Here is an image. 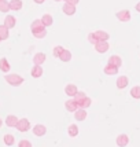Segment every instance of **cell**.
<instances>
[{
	"label": "cell",
	"instance_id": "cell-1",
	"mask_svg": "<svg viewBox=\"0 0 140 147\" xmlns=\"http://www.w3.org/2000/svg\"><path fill=\"white\" fill-rule=\"evenodd\" d=\"M4 80H6L7 84L13 85V87H19L21 84H24L25 78L19 74H15V73H10V74H6L4 76Z\"/></svg>",
	"mask_w": 140,
	"mask_h": 147
},
{
	"label": "cell",
	"instance_id": "cell-2",
	"mask_svg": "<svg viewBox=\"0 0 140 147\" xmlns=\"http://www.w3.org/2000/svg\"><path fill=\"white\" fill-rule=\"evenodd\" d=\"M15 129L19 131V132H28L29 129H30V122L28 118H21L18 120L17 122V125H15Z\"/></svg>",
	"mask_w": 140,
	"mask_h": 147
},
{
	"label": "cell",
	"instance_id": "cell-3",
	"mask_svg": "<svg viewBox=\"0 0 140 147\" xmlns=\"http://www.w3.org/2000/svg\"><path fill=\"white\" fill-rule=\"evenodd\" d=\"M45 59H47V55L44 52H37L33 57V63H34V66H41L45 62Z\"/></svg>",
	"mask_w": 140,
	"mask_h": 147
},
{
	"label": "cell",
	"instance_id": "cell-4",
	"mask_svg": "<svg viewBox=\"0 0 140 147\" xmlns=\"http://www.w3.org/2000/svg\"><path fill=\"white\" fill-rule=\"evenodd\" d=\"M65 109L67 110V111H70V113H76L80 107H78V105L74 102V99H69V100L65 102Z\"/></svg>",
	"mask_w": 140,
	"mask_h": 147
},
{
	"label": "cell",
	"instance_id": "cell-5",
	"mask_svg": "<svg viewBox=\"0 0 140 147\" xmlns=\"http://www.w3.org/2000/svg\"><path fill=\"white\" fill-rule=\"evenodd\" d=\"M108 48H110V45H108L107 41H98L95 44V50L99 54H104V52L108 51Z\"/></svg>",
	"mask_w": 140,
	"mask_h": 147
},
{
	"label": "cell",
	"instance_id": "cell-6",
	"mask_svg": "<svg viewBox=\"0 0 140 147\" xmlns=\"http://www.w3.org/2000/svg\"><path fill=\"white\" fill-rule=\"evenodd\" d=\"M33 134L36 135V136H44L47 134V127L43 125V124H36L33 127Z\"/></svg>",
	"mask_w": 140,
	"mask_h": 147
},
{
	"label": "cell",
	"instance_id": "cell-7",
	"mask_svg": "<svg viewBox=\"0 0 140 147\" xmlns=\"http://www.w3.org/2000/svg\"><path fill=\"white\" fill-rule=\"evenodd\" d=\"M115 143H117V146H120V147L128 146V143H129V138H128V135H125V134L118 135V136H117V139H115Z\"/></svg>",
	"mask_w": 140,
	"mask_h": 147
},
{
	"label": "cell",
	"instance_id": "cell-8",
	"mask_svg": "<svg viewBox=\"0 0 140 147\" xmlns=\"http://www.w3.org/2000/svg\"><path fill=\"white\" fill-rule=\"evenodd\" d=\"M62 10H63V13L66 14V15H74V14H76L77 7L71 6L69 1L66 0V1H65V4H63V7H62Z\"/></svg>",
	"mask_w": 140,
	"mask_h": 147
},
{
	"label": "cell",
	"instance_id": "cell-9",
	"mask_svg": "<svg viewBox=\"0 0 140 147\" xmlns=\"http://www.w3.org/2000/svg\"><path fill=\"white\" fill-rule=\"evenodd\" d=\"M18 117L14 114H8L6 117V125L8 128H15V125H17V122H18Z\"/></svg>",
	"mask_w": 140,
	"mask_h": 147
},
{
	"label": "cell",
	"instance_id": "cell-10",
	"mask_svg": "<svg viewBox=\"0 0 140 147\" xmlns=\"http://www.w3.org/2000/svg\"><path fill=\"white\" fill-rule=\"evenodd\" d=\"M115 17L120 19L121 22H128L131 19V13L128 10H121V11H118V13L115 14Z\"/></svg>",
	"mask_w": 140,
	"mask_h": 147
},
{
	"label": "cell",
	"instance_id": "cell-11",
	"mask_svg": "<svg viewBox=\"0 0 140 147\" xmlns=\"http://www.w3.org/2000/svg\"><path fill=\"white\" fill-rule=\"evenodd\" d=\"M15 24H17L15 17H13V15H7L6 18H4V24H3V26H6L7 29L10 30V29H13L14 26H15Z\"/></svg>",
	"mask_w": 140,
	"mask_h": 147
},
{
	"label": "cell",
	"instance_id": "cell-12",
	"mask_svg": "<svg viewBox=\"0 0 140 147\" xmlns=\"http://www.w3.org/2000/svg\"><path fill=\"white\" fill-rule=\"evenodd\" d=\"M128 84H129V80H128L127 76H120L118 78H117V88H118V90L127 88Z\"/></svg>",
	"mask_w": 140,
	"mask_h": 147
},
{
	"label": "cell",
	"instance_id": "cell-13",
	"mask_svg": "<svg viewBox=\"0 0 140 147\" xmlns=\"http://www.w3.org/2000/svg\"><path fill=\"white\" fill-rule=\"evenodd\" d=\"M107 65H111V66H114V67H120L122 65V59L118 55H111V57L108 58V63Z\"/></svg>",
	"mask_w": 140,
	"mask_h": 147
},
{
	"label": "cell",
	"instance_id": "cell-14",
	"mask_svg": "<svg viewBox=\"0 0 140 147\" xmlns=\"http://www.w3.org/2000/svg\"><path fill=\"white\" fill-rule=\"evenodd\" d=\"M65 92H66V95L67 96L74 98V95L78 92V90H77V87L74 85V84H67V85L65 87Z\"/></svg>",
	"mask_w": 140,
	"mask_h": 147
},
{
	"label": "cell",
	"instance_id": "cell-15",
	"mask_svg": "<svg viewBox=\"0 0 140 147\" xmlns=\"http://www.w3.org/2000/svg\"><path fill=\"white\" fill-rule=\"evenodd\" d=\"M10 69H11V66H10V62L7 61V58H0V70L3 73H8Z\"/></svg>",
	"mask_w": 140,
	"mask_h": 147
},
{
	"label": "cell",
	"instance_id": "cell-16",
	"mask_svg": "<svg viewBox=\"0 0 140 147\" xmlns=\"http://www.w3.org/2000/svg\"><path fill=\"white\" fill-rule=\"evenodd\" d=\"M40 21H41V24H43L44 28L51 26L52 24H54V18H52V15H50V14H44V15L40 18Z\"/></svg>",
	"mask_w": 140,
	"mask_h": 147
},
{
	"label": "cell",
	"instance_id": "cell-17",
	"mask_svg": "<svg viewBox=\"0 0 140 147\" xmlns=\"http://www.w3.org/2000/svg\"><path fill=\"white\" fill-rule=\"evenodd\" d=\"M94 34H95V37H96L98 41H107L108 37H110V36H108V33L104 32V30H96Z\"/></svg>",
	"mask_w": 140,
	"mask_h": 147
},
{
	"label": "cell",
	"instance_id": "cell-18",
	"mask_svg": "<svg viewBox=\"0 0 140 147\" xmlns=\"http://www.w3.org/2000/svg\"><path fill=\"white\" fill-rule=\"evenodd\" d=\"M85 98H87V94H85V92H83V91H78L76 95H74V98H73V99H74V102H76L77 105H78V107H80V106H81V103L85 100Z\"/></svg>",
	"mask_w": 140,
	"mask_h": 147
},
{
	"label": "cell",
	"instance_id": "cell-19",
	"mask_svg": "<svg viewBox=\"0 0 140 147\" xmlns=\"http://www.w3.org/2000/svg\"><path fill=\"white\" fill-rule=\"evenodd\" d=\"M8 4H10V10H13V11H18L24 6L21 0H11V1H8Z\"/></svg>",
	"mask_w": 140,
	"mask_h": 147
},
{
	"label": "cell",
	"instance_id": "cell-20",
	"mask_svg": "<svg viewBox=\"0 0 140 147\" xmlns=\"http://www.w3.org/2000/svg\"><path fill=\"white\" fill-rule=\"evenodd\" d=\"M43 67L41 66H33L32 70H30V74H32V77H34V78H38V77L43 76Z\"/></svg>",
	"mask_w": 140,
	"mask_h": 147
},
{
	"label": "cell",
	"instance_id": "cell-21",
	"mask_svg": "<svg viewBox=\"0 0 140 147\" xmlns=\"http://www.w3.org/2000/svg\"><path fill=\"white\" fill-rule=\"evenodd\" d=\"M74 118L77 121H84L87 118V110H83V109H78L74 113Z\"/></svg>",
	"mask_w": 140,
	"mask_h": 147
},
{
	"label": "cell",
	"instance_id": "cell-22",
	"mask_svg": "<svg viewBox=\"0 0 140 147\" xmlns=\"http://www.w3.org/2000/svg\"><path fill=\"white\" fill-rule=\"evenodd\" d=\"M103 71H104L107 76H114V74L118 73V69L114 67V66H111V65H106V66H104V69H103Z\"/></svg>",
	"mask_w": 140,
	"mask_h": 147
},
{
	"label": "cell",
	"instance_id": "cell-23",
	"mask_svg": "<svg viewBox=\"0 0 140 147\" xmlns=\"http://www.w3.org/2000/svg\"><path fill=\"white\" fill-rule=\"evenodd\" d=\"M67 134L71 138H76L77 135H78V127H77L76 124H70L69 128H67Z\"/></svg>",
	"mask_w": 140,
	"mask_h": 147
},
{
	"label": "cell",
	"instance_id": "cell-24",
	"mask_svg": "<svg viewBox=\"0 0 140 147\" xmlns=\"http://www.w3.org/2000/svg\"><path fill=\"white\" fill-rule=\"evenodd\" d=\"M59 59L62 61V62H70V59H71V52L69 50H63L62 54L59 55Z\"/></svg>",
	"mask_w": 140,
	"mask_h": 147
},
{
	"label": "cell",
	"instance_id": "cell-25",
	"mask_svg": "<svg viewBox=\"0 0 140 147\" xmlns=\"http://www.w3.org/2000/svg\"><path fill=\"white\" fill-rule=\"evenodd\" d=\"M33 36L36 38H44L45 36H47V29L45 28H43V29H37V30H32Z\"/></svg>",
	"mask_w": 140,
	"mask_h": 147
},
{
	"label": "cell",
	"instance_id": "cell-26",
	"mask_svg": "<svg viewBox=\"0 0 140 147\" xmlns=\"http://www.w3.org/2000/svg\"><path fill=\"white\" fill-rule=\"evenodd\" d=\"M8 34H10V30L7 29L6 26L0 25V38H1V41H3V40H7V38H8Z\"/></svg>",
	"mask_w": 140,
	"mask_h": 147
},
{
	"label": "cell",
	"instance_id": "cell-27",
	"mask_svg": "<svg viewBox=\"0 0 140 147\" xmlns=\"http://www.w3.org/2000/svg\"><path fill=\"white\" fill-rule=\"evenodd\" d=\"M4 143H6V146H13L14 143H15V138H14V135H11V134L4 135Z\"/></svg>",
	"mask_w": 140,
	"mask_h": 147
},
{
	"label": "cell",
	"instance_id": "cell-28",
	"mask_svg": "<svg viewBox=\"0 0 140 147\" xmlns=\"http://www.w3.org/2000/svg\"><path fill=\"white\" fill-rule=\"evenodd\" d=\"M0 11L1 13H8L10 11V4L7 0H0Z\"/></svg>",
	"mask_w": 140,
	"mask_h": 147
},
{
	"label": "cell",
	"instance_id": "cell-29",
	"mask_svg": "<svg viewBox=\"0 0 140 147\" xmlns=\"http://www.w3.org/2000/svg\"><path fill=\"white\" fill-rule=\"evenodd\" d=\"M43 28H44V26H43L40 19H34L32 22V25H30V29H32V30H37V29H43Z\"/></svg>",
	"mask_w": 140,
	"mask_h": 147
},
{
	"label": "cell",
	"instance_id": "cell-30",
	"mask_svg": "<svg viewBox=\"0 0 140 147\" xmlns=\"http://www.w3.org/2000/svg\"><path fill=\"white\" fill-rule=\"evenodd\" d=\"M131 96L135 98V99H140V87L139 85H136V87H133V88L131 90Z\"/></svg>",
	"mask_w": 140,
	"mask_h": 147
},
{
	"label": "cell",
	"instance_id": "cell-31",
	"mask_svg": "<svg viewBox=\"0 0 140 147\" xmlns=\"http://www.w3.org/2000/svg\"><path fill=\"white\" fill-rule=\"evenodd\" d=\"M63 50L65 48L62 47V45H57V47H54V50H52V55H54V58H59V55L62 54Z\"/></svg>",
	"mask_w": 140,
	"mask_h": 147
},
{
	"label": "cell",
	"instance_id": "cell-32",
	"mask_svg": "<svg viewBox=\"0 0 140 147\" xmlns=\"http://www.w3.org/2000/svg\"><path fill=\"white\" fill-rule=\"evenodd\" d=\"M91 105H92V100H91V98H88V96H87V98H85V100H84L83 103H81V106H80V109H83V110H87L89 107V106H91Z\"/></svg>",
	"mask_w": 140,
	"mask_h": 147
},
{
	"label": "cell",
	"instance_id": "cell-33",
	"mask_svg": "<svg viewBox=\"0 0 140 147\" xmlns=\"http://www.w3.org/2000/svg\"><path fill=\"white\" fill-rule=\"evenodd\" d=\"M18 147H32V143L26 139H22V140L18 143Z\"/></svg>",
	"mask_w": 140,
	"mask_h": 147
},
{
	"label": "cell",
	"instance_id": "cell-34",
	"mask_svg": "<svg viewBox=\"0 0 140 147\" xmlns=\"http://www.w3.org/2000/svg\"><path fill=\"white\" fill-rule=\"evenodd\" d=\"M88 41L91 43V44H94V45L98 43V40H96V37H95V34H94V33H89L88 34Z\"/></svg>",
	"mask_w": 140,
	"mask_h": 147
},
{
	"label": "cell",
	"instance_id": "cell-35",
	"mask_svg": "<svg viewBox=\"0 0 140 147\" xmlns=\"http://www.w3.org/2000/svg\"><path fill=\"white\" fill-rule=\"evenodd\" d=\"M71 6H74V7H77V4H78V0H67Z\"/></svg>",
	"mask_w": 140,
	"mask_h": 147
},
{
	"label": "cell",
	"instance_id": "cell-36",
	"mask_svg": "<svg viewBox=\"0 0 140 147\" xmlns=\"http://www.w3.org/2000/svg\"><path fill=\"white\" fill-rule=\"evenodd\" d=\"M136 11H139V13H140V1L136 4Z\"/></svg>",
	"mask_w": 140,
	"mask_h": 147
},
{
	"label": "cell",
	"instance_id": "cell-37",
	"mask_svg": "<svg viewBox=\"0 0 140 147\" xmlns=\"http://www.w3.org/2000/svg\"><path fill=\"white\" fill-rule=\"evenodd\" d=\"M1 125H3V121H1V118H0V128H1Z\"/></svg>",
	"mask_w": 140,
	"mask_h": 147
},
{
	"label": "cell",
	"instance_id": "cell-38",
	"mask_svg": "<svg viewBox=\"0 0 140 147\" xmlns=\"http://www.w3.org/2000/svg\"><path fill=\"white\" fill-rule=\"evenodd\" d=\"M0 43H1V38H0Z\"/></svg>",
	"mask_w": 140,
	"mask_h": 147
}]
</instances>
